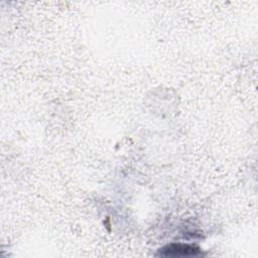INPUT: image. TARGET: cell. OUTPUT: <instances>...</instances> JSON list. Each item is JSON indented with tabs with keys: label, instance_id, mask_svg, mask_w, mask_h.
I'll return each mask as SVG.
<instances>
[{
	"label": "cell",
	"instance_id": "obj_1",
	"mask_svg": "<svg viewBox=\"0 0 258 258\" xmlns=\"http://www.w3.org/2000/svg\"><path fill=\"white\" fill-rule=\"evenodd\" d=\"M162 257H197L203 255L200 248L187 244H169L161 248L158 252Z\"/></svg>",
	"mask_w": 258,
	"mask_h": 258
}]
</instances>
